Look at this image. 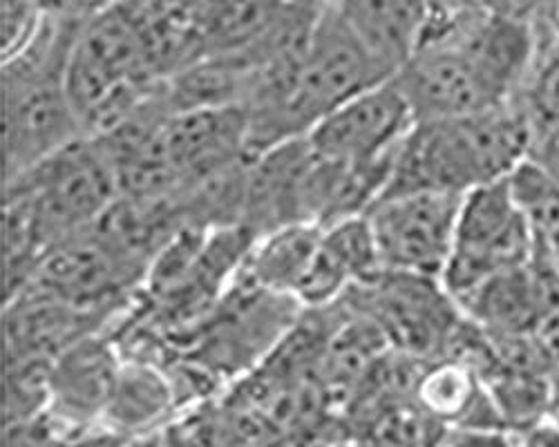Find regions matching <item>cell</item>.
<instances>
[{"mask_svg": "<svg viewBox=\"0 0 559 447\" xmlns=\"http://www.w3.org/2000/svg\"><path fill=\"white\" fill-rule=\"evenodd\" d=\"M430 16H459V14H471L479 10H488L492 0H428Z\"/></svg>", "mask_w": 559, "mask_h": 447, "instance_id": "20", "label": "cell"}, {"mask_svg": "<svg viewBox=\"0 0 559 447\" xmlns=\"http://www.w3.org/2000/svg\"><path fill=\"white\" fill-rule=\"evenodd\" d=\"M313 148L307 137L283 142L249 157L242 227L260 238L289 224L307 221V182Z\"/></svg>", "mask_w": 559, "mask_h": 447, "instance_id": "13", "label": "cell"}, {"mask_svg": "<svg viewBox=\"0 0 559 447\" xmlns=\"http://www.w3.org/2000/svg\"><path fill=\"white\" fill-rule=\"evenodd\" d=\"M383 271L374 231L367 215L324 227L309 271L296 293L302 309H328L349 289Z\"/></svg>", "mask_w": 559, "mask_h": 447, "instance_id": "14", "label": "cell"}, {"mask_svg": "<svg viewBox=\"0 0 559 447\" xmlns=\"http://www.w3.org/2000/svg\"><path fill=\"white\" fill-rule=\"evenodd\" d=\"M392 74L414 55L428 21V0H324Z\"/></svg>", "mask_w": 559, "mask_h": 447, "instance_id": "16", "label": "cell"}, {"mask_svg": "<svg viewBox=\"0 0 559 447\" xmlns=\"http://www.w3.org/2000/svg\"><path fill=\"white\" fill-rule=\"evenodd\" d=\"M179 410L177 387L166 365L123 355L102 430L123 440L151 436L164 432Z\"/></svg>", "mask_w": 559, "mask_h": 447, "instance_id": "15", "label": "cell"}, {"mask_svg": "<svg viewBox=\"0 0 559 447\" xmlns=\"http://www.w3.org/2000/svg\"><path fill=\"white\" fill-rule=\"evenodd\" d=\"M396 85L416 121L452 119L499 108L508 99L459 45L424 34L414 55L396 70Z\"/></svg>", "mask_w": 559, "mask_h": 447, "instance_id": "8", "label": "cell"}, {"mask_svg": "<svg viewBox=\"0 0 559 447\" xmlns=\"http://www.w3.org/2000/svg\"><path fill=\"white\" fill-rule=\"evenodd\" d=\"M81 23L55 10L29 48L3 63V184L85 137L66 78Z\"/></svg>", "mask_w": 559, "mask_h": 447, "instance_id": "2", "label": "cell"}, {"mask_svg": "<svg viewBox=\"0 0 559 447\" xmlns=\"http://www.w3.org/2000/svg\"><path fill=\"white\" fill-rule=\"evenodd\" d=\"M533 132L535 117L522 97L475 114L414 121L399 148L385 195L414 191L465 195L501 182L528 159Z\"/></svg>", "mask_w": 559, "mask_h": 447, "instance_id": "1", "label": "cell"}, {"mask_svg": "<svg viewBox=\"0 0 559 447\" xmlns=\"http://www.w3.org/2000/svg\"><path fill=\"white\" fill-rule=\"evenodd\" d=\"M108 327L112 321L99 313L27 285L3 302V361L52 363L79 338Z\"/></svg>", "mask_w": 559, "mask_h": 447, "instance_id": "12", "label": "cell"}, {"mask_svg": "<svg viewBox=\"0 0 559 447\" xmlns=\"http://www.w3.org/2000/svg\"><path fill=\"white\" fill-rule=\"evenodd\" d=\"M330 447H360L354 438H343V440H336V443H332Z\"/></svg>", "mask_w": 559, "mask_h": 447, "instance_id": "21", "label": "cell"}, {"mask_svg": "<svg viewBox=\"0 0 559 447\" xmlns=\"http://www.w3.org/2000/svg\"><path fill=\"white\" fill-rule=\"evenodd\" d=\"M300 313L296 298L236 278L206 318L173 345V353L189 358L217 383L240 378L266 361Z\"/></svg>", "mask_w": 559, "mask_h": 447, "instance_id": "4", "label": "cell"}, {"mask_svg": "<svg viewBox=\"0 0 559 447\" xmlns=\"http://www.w3.org/2000/svg\"><path fill=\"white\" fill-rule=\"evenodd\" d=\"M162 155L175 179V195L206 174L245 159L251 155L245 108H202L168 114L162 130Z\"/></svg>", "mask_w": 559, "mask_h": 447, "instance_id": "11", "label": "cell"}, {"mask_svg": "<svg viewBox=\"0 0 559 447\" xmlns=\"http://www.w3.org/2000/svg\"><path fill=\"white\" fill-rule=\"evenodd\" d=\"M119 195L117 170L92 134L3 184V200L25 208L43 253L95 229Z\"/></svg>", "mask_w": 559, "mask_h": 447, "instance_id": "3", "label": "cell"}, {"mask_svg": "<svg viewBox=\"0 0 559 447\" xmlns=\"http://www.w3.org/2000/svg\"><path fill=\"white\" fill-rule=\"evenodd\" d=\"M55 10L52 0H0V59L3 63L29 48Z\"/></svg>", "mask_w": 559, "mask_h": 447, "instance_id": "18", "label": "cell"}, {"mask_svg": "<svg viewBox=\"0 0 559 447\" xmlns=\"http://www.w3.org/2000/svg\"><path fill=\"white\" fill-rule=\"evenodd\" d=\"M320 235L322 227L298 221L255 238L238 278L260 289L296 298L318 251Z\"/></svg>", "mask_w": 559, "mask_h": 447, "instance_id": "17", "label": "cell"}, {"mask_svg": "<svg viewBox=\"0 0 559 447\" xmlns=\"http://www.w3.org/2000/svg\"><path fill=\"white\" fill-rule=\"evenodd\" d=\"M121 365L123 351L110 327L79 338L50 365L43 416L66 434L99 430Z\"/></svg>", "mask_w": 559, "mask_h": 447, "instance_id": "10", "label": "cell"}, {"mask_svg": "<svg viewBox=\"0 0 559 447\" xmlns=\"http://www.w3.org/2000/svg\"><path fill=\"white\" fill-rule=\"evenodd\" d=\"M463 195L414 191L381 197L367 219L388 271L443 278L450 262Z\"/></svg>", "mask_w": 559, "mask_h": 447, "instance_id": "7", "label": "cell"}, {"mask_svg": "<svg viewBox=\"0 0 559 447\" xmlns=\"http://www.w3.org/2000/svg\"><path fill=\"white\" fill-rule=\"evenodd\" d=\"M537 242L510 193L508 179L463 195L456 238L443 271V287L459 302L486 280L528 264Z\"/></svg>", "mask_w": 559, "mask_h": 447, "instance_id": "6", "label": "cell"}, {"mask_svg": "<svg viewBox=\"0 0 559 447\" xmlns=\"http://www.w3.org/2000/svg\"><path fill=\"white\" fill-rule=\"evenodd\" d=\"M414 121L409 104L392 76L332 110L307 140L322 159L367 164L396 155Z\"/></svg>", "mask_w": 559, "mask_h": 447, "instance_id": "9", "label": "cell"}, {"mask_svg": "<svg viewBox=\"0 0 559 447\" xmlns=\"http://www.w3.org/2000/svg\"><path fill=\"white\" fill-rule=\"evenodd\" d=\"M528 159L559 184V114L535 119Z\"/></svg>", "mask_w": 559, "mask_h": 447, "instance_id": "19", "label": "cell"}, {"mask_svg": "<svg viewBox=\"0 0 559 447\" xmlns=\"http://www.w3.org/2000/svg\"><path fill=\"white\" fill-rule=\"evenodd\" d=\"M341 302L374 325L394 351L421 363L445 358L465 325V313L441 280L388 268Z\"/></svg>", "mask_w": 559, "mask_h": 447, "instance_id": "5", "label": "cell"}]
</instances>
